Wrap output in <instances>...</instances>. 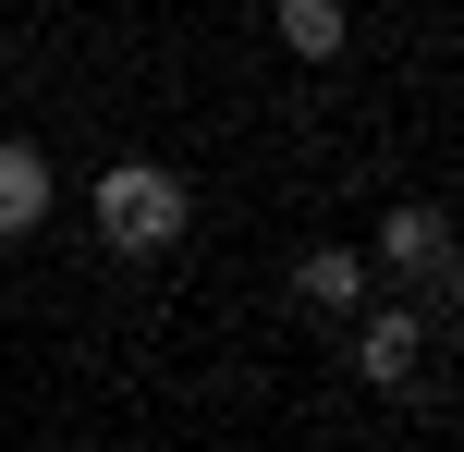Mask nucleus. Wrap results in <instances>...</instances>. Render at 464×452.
Listing matches in <instances>:
<instances>
[{"mask_svg":"<svg viewBox=\"0 0 464 452\" xmlns=\"http://www.w3.org/2000/svg\"><path fill=\"white\" fill-rule=\"evenodd\" d=\"M98 233H111L122 257H160V245L184 233V171H160V159H111V171H98Z\"/></svg>","mask_w":464,"mask_h":452,"instance_id":"1","label":"nucleus"},{"mask_svg":"<svg viewBox=\"0 0 464 452\" xmlns=\"http://www.w3.org/2000/svg\"><path fill=\"white\" fill-rule=\"evenodd\" d=\"M379 257L416 269L428 293H452V220H440V208H392V220H379Z\"/></svg>","mask_w":464,"mask_h":452,"instance_id":"2","label":"nucleus"},{"mask_svg":"<svg viewBox=\"0 0 464 452\" xmlns=\"http://www.w3.org/2000/svg\"><path fill=\"white\" fill-rule=\"evenodd\" d=\"M37 220H49V159H37L24 135H0V245L37 233Z\"/></svg>","mask_w":464,"mask_h":452,"instance_id":"3","label":"nucleus"},{"mask_svg":"<svg viewBox=\"0 0 464 452\" xmlns=\"http://www.w3.org/2000/svg\"><path fill=\"white\" fill-rule=\"evenodd\" d=\"M354 367H367L379 391H403V380H416V318H403V306H392V318H367V342H354Z\"/></svg>","mask_w":464,"mask_h":452,"instance_id":"4","label":"nucleus"},{"mask_svg":"<svg viewBox=\"0 0 464 452\" xmlns=\"http://www.w3.org/2000/svg\"><path fill=\"white\" fill-rule=\"evenodd\" d=\"M281 49L294 62H330L343 49V0H281Z\"/></svg>","mask_w":464,"mask_h":452,"instance_id":"5","label":"nucleus"},{"mask_svg":"<svg viewBox=\"0 0 464 452\" xmlns=\"http://www.w3.org/2000/svg\"><path fill=\"white\" fill-rule=\"evenodd\" d=\"M294 293H305V306H318V318H343L354 293H367V269H354L343 245H330V257H305V269H294Z\"/></svg>","mask_w":464,"mask_h":452,"instance_id":"6","label":"nucleus"}]
</instances>
